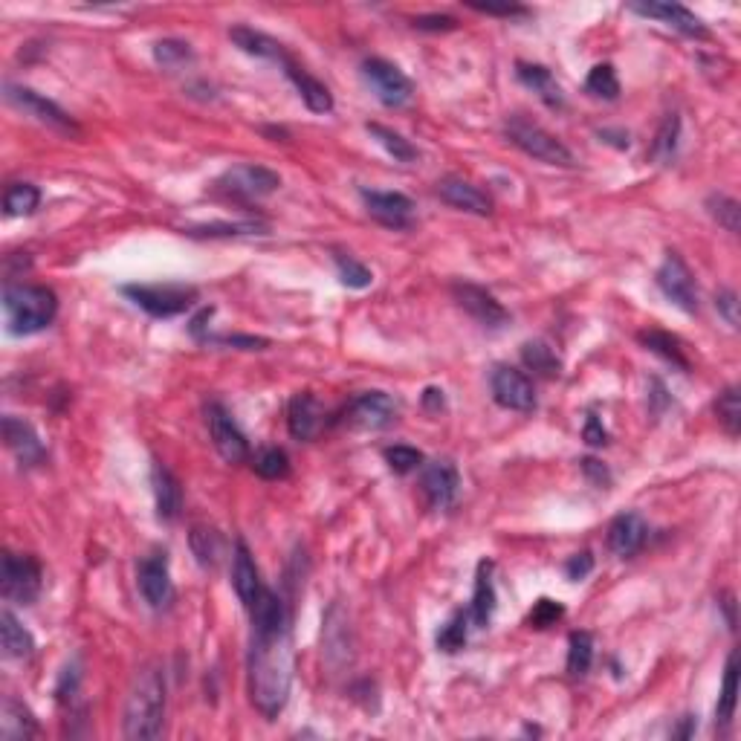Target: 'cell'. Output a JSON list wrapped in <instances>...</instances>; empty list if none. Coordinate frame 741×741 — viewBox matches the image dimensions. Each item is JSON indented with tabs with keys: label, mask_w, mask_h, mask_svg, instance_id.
<instances>
[{
	"label": "cell",
	"mask_w": 741,
	"mask_h": 741,
	"mask_svg": "<svg viewBox=\"0 0 741 741\" xmlns=\"http://www.w3.org/2000/svg\"><path fill=\"white\" fill-rule=\"evenodd\" d=\"M38 736V721L27 707L15 698L3 701V718H0V739L3 741H27Z\"/></svg>",
	"instance_id": "28"
},
{
	"label": "cell",
	"mask_w": 741,
	"mask_h": 741,
	"mask_svg": "<svg viewBox=\"0 0 741 741\" xmlns=\"http://www.w3.org/2000/svg\"><path fill=\"white\" fill-rule=\"evenodd\" d=\"M287 429L296 440L319 438V432L325 429V406L307 391L296 394L287 406Z\"/></svg>",
	"instance_id": "20"
},
{
	"label": "cell",
	"mask_w": 741,
	"mask_h": 741,
	"mask_svg": "<svg viewBox=\"0 0 741 741\" xmlns=\"http://www.w3.org/2000/svg\"><path fill=\"white\" fill-rule=\"evenodd\" d=\"M154 58H157V64H163V67H180V64L192 61V50H189L186 41L165 38V41H157V44H154Z\"/></svg>",
	"instance_id": "48"
},
{
	"label": "cell",
	"mask_w": 741,
	"mask_h": 741,
	"mask_svg": "<svg viewBox=\"0 0 741 741\" xmlns=\"http://www.w3.org/2000/svg\"><path fill=\"white\" fill-rule=\"evenodd\" d=\"M420 487L426 501L435 507V510H446L455 504L458 498V487H461V478H458V469L452 461H432L423 467V478H420Z\"/></svg>",
	"instance_id": "18"
},
{
	"label": "cell",
	"mask_w": 741,
	"mask_h": 741,
	"mask_svg": "<svg viewBox=\"0 0 741 741\" xmlns=\"http://www.w3.org/2000/svg\"><path fill=\"white\" fill-rule=\"evenodd\" d=\"M229 38H232V44H235L238 50H244L247 55H255V58H273V61H287V58H284V50H281V44H278L275 38H270V35L258 32V29L232 27L229 29Z\"/></svg>",
	"instance_id": "31"
},
{
	"label": "cell",
	"mask_w": 741,
	"mask_h": 741,
	"mask_svg": "<svg viewBox=\"0 0 741 741\" xmlns=\"http://www.w3.org/2000/svg\"><path fill=\"white\" fill-rule=\"evenodd\" d=\"M452 296L455 302L467 310L475 322H481L484 328H504L510 322V313L504 310V304L495 299L490 290L478 287V284H469V281H458L452 284Z\"/></svg>",
	"instance_id": "14"
},
{
	"label": "cell",
	"mask_w": 741,
	"mask_h": 741,
	"mask_svg": "<svg viewBox=\"0 0 741 741\" xmlns=\"http://www.w3.org/2000/svg\"><path fill=\"white\" fill-rule=\"evenodd\" d=\"M139 594L151 608H165L174 600V582H171V571H168V556L165 550H154L151 556H145L139 562L137 571Z\"/></svg>",
	"instance_id": "13"
},
{
	"label": "cell",
	"mask_w": 741,
	"mask_h": 741,
	"mask_svg": "<svg viewBox=\"0 0 741 741\" xmlns=\"http://www.w3.org/2000/svg\"><path fill=\"white\" fill-rule=\"evenodd\" d=\"M495 614V585H493V562H481L478 565V577H475V591H472V608H469V620L475 629H487Z\"/></svg>",
	"instance_id": "26"
},
{
	"label": "cell",
	"mask_w": 741,
	"mask_h": 741,
	"mask_svg": "<svg viewBox=\"0 0 741 741\" xmlns=\"http://www.w3.org/2000/svg\"><path fill=\"white\" fill-rule=\"evenodd\" d=\"M252 611L249 646V698L264 718H275L290 701L293 687V632L290 614L270 588L261 591Z\"/></svg>",
	"instance_id": "1"
},
{
	"label": "cell",
	"mask_w": 741,
	"mask_h": 741,
	"mask_svg": "<svg viewBox=\"0 0 741 741\" xmlns=\"http://www.w3.org/2000/svg\"><path fill=\"white\" fill-rule=\"evenodd\" d=\"M359 197H362L368 215L377 223H383L388 229H409L412 226V197L400 192H374V189H362Z\"/></svg>",
	"instance_id": "16"
},
{
	"label": "cell",
	"mask_w": 741,
	"mask_h": 741,
	"mask_svg": "<svg viewBox=\"0 0 741 741\" xmlns=\"http://www.w3.org/2000/svg\"><path fill=\"white\" fill-rule=\"evenodd\" d=\"M281 186V177L264 165H235L218 180V189L238 200H261Z\"/></svg>",
	"instance_id": "10"
},
{
	"label": "cell",
	"mask_w": 741,
	"mask_h": 741,
	"mask_svg": "<svg viewBox=\"0 0 741 741\" xmlns=\"http://www.w3.org/2000/svg\"><path fill=\"white\" fill-rule=\"evenodd\" d=\"M189 542H192V553L197 556V562H200L203 568H215V562H218L220 556L218 533H215L212 527L197 524V527H192Z\"/></svg>",
	"instance_id": "42"
},
{
	"label": "cell",
	"mask_w": 741,
	"mask_h": 741,
	"mask_svg": "<svg viewBox=\"0 0 741 741\" xmlns=\"http://www.w3.org/2000/svg\"><path fill=\"white\" fill-rule=\"evenodd\" d=\"M423 406H426L429 412H440V409H443V391H440V388H426V391H423Z\"/></svg>",
	"instance_id": "57"
},
{
	"label": "cell",
	"mask_w": 741,
	"mask_h": 741,
	"mask_svg": "<svg viewBox=\"0 0 741 741\" xmlns=\"http://www.w3.org/2000/svg\"><path fill=\"white\" fill-rule=\"evenodd\" d=\"M284 64H287V76H290V82L296 84L304 105L313 113H330L333 110V96H330L328 87L319 82L316 76H310L307 70L296 67L293 61H284Z\"/></svg>",
	"instance_id": "27"
},
{
	"label": "cell",
	"mask_w": 741,
	"mask_h": 741,
	"mask_svg": "<svg viewBox=\"0 0 741 741\" xmlns=\"http://www.w3.org/2000/svg\"><path fill=\"white\" fill-rule=\"evenodd\" d=\"M637 342L646 348V351H652V354H658L666 362H672L675 368H681V371H689V359L684 357V348H681V342L672 336V333H663V330H643V333H637Z\"/></svg>",
	"instance_id": "32"
},
{
	"label": "cell",
	"mask_w": 741,
	"mask_h": 741,
	"mask_svg": "<svg viewBox=\"0 0 741 741\" xmlns=\"http://www.w3.org/2000/svg\"><path fill=\"white\" fill-rule=\"evenodd\" d=\"M458 27V21L452 15H420L414 18V29H423V32H452Z\"/></svg>",
	"instance_id": "51"
},
{
	"label": "cell",
	"mask_w": 741,
	"mask_h": 741,
	"mask_svg": "<svg viewBox=\"0 0 741 741\" xmlns=\"http://www.w3.org/2000/svg\"><path fill=\"white\" fill-rule=\"evenodd\" d=\"M707 209H710V215H713L727 232H739V218H741V206L739 200H733V197H727V194H713L710 200H707Z\"/></svg>",
	"instance_id": "46"
},
{
	"label": "cell",
	"mask_w": 741,
	"mask_h": 741,
	"mask_svg": "<svg viewBox=\"0 0 741 741\" xmlns=\"http://www.w3.org/2000/svg\"><path fill=\"white\" fill-rule=\"evenodd\" d=\"M3 313L9 333L32 336L38 330L50 328L58 313V299L50 287L38 284H6L3 290Z\"/></svg>",
	"instance_id": "3"
},
{
	"label": "cell",
	"mask_w": 741,
	"mask_h": 741,
	"mask_svg": "<svg viewBox=\"0 0 741 741\" xmlns=\"http://www.w3.org/2000/svg\"><path fill=\"white\" fill-rule=\"evenodd\" d=\"M516 73H519V82H522L524 87H530L545 105H550V108H562V105H565L562 87L556 84V79H553V73H550L548 67L519 61V70H516Z\"/></svg>",
	"instance_id": "29"
},
{
	"label": "cell",
	"mask_w": 741,
	"mask_h": 741,
	"mask_svg": "<svg viewBox=\"0 0 741 741\" xmlns=\"http://www.w3.org/2000/svg\"><path fill=\"white\" fill-rule=\"evenodd\" d=\"M255 472L261 475V478H267V481H281V478H287L290 475V458H287V452L284 449H261L258 455H255Z\"/></svg>",
	"instance_id": "44"
},
{
	"label": "cell",
	"mask_w": 741,
	"mask_h": 741,
	"mask_svg": "<svg viewBox=\"0 0 741 741\" xmlns=\"http://www.w3.org/2000/svg\"><path fill=\"white\" fill-rule=\"evenodd\" d=\"M522 359L533 374H539V377H545V380L559 377V371H562V359L556 357V351L550 348L548 342H542V339L524 342Z\"/></svg>",
	"instance_id": "33"
},
{
	"label": "cell",
	"mask_w": 741,
	"mask_h": 741,
	"mask_svg": "<svg viewBox=\"0 0 741 741\" xmlns=\"http://www.w3.org/2000/svg\"><path fill=\"white\" fill-rule=\"evenodd\" d=\"M585 90L597 99L605 102H614L620 96V79H617V70L611 64H597L591 67L588 79H585Z\"/></svg>",
	"instance_id": "39"
},
{
	"label": "cell",
	"mask_w": 741,
	"mask_h": 741,
	"mask_svg": "<svg viewBox=\"0 0 741 741\" xmlns=\"http://www.w3.org/2000/svg\"><path fill=\"white\" fill-rule=\"evenodd\" d=\"M3 90H6V93H3L6 102H9L15 110H21V113L29 116V119H35V122L53 128L58 134H70V137L79 134V125L73 122V116L61 108V105H55L53 99L35 93L32 87H24V84H6Z\"/></svg>",
	"instance_id": "6"
},
{
	"label": "cell",
	"mask_w": 741,
	"mask_h": 741,
	"mask_svg": "<svg viewBox=\"0 0 741 741\" xmlns=\"http://www.w3.org/2000/svg\"><path fill=\"white\" fill-rule=\"evenodd\" d=\"M646 539H649V524L643 522L640 513H620L614 522L608 524V548L620 559L634 556L646 545Z\"/></svg>",
	"instance_id": "23"
},
{
	"label": "cell",
	"mask_w": 741,
	"mask_h": 741,
	"mask_svg": "<svg viewBox=\"0 0 741 741\" xmlns=\"http://www.w3.org/2000/svg\"><path fill=\"white\" fill-rule=\"evenodd\" d=\"M3 440H6V446H9V452L21 461V464H41L44 461V455H47V449H44V443L38 438V432L32 429V423L27 420H21V417H15V414H6L3 417Z\"/></svg>",
	"instance_id": "21"
},
{
	"label": "cell",
	"mask_w": 741,
	"mask_h": 741,
	"mask_svg": "<svg viewBox=\"0 0 741 741\" xmlns=\"http://www.w3.org/2000/svg\"><path fill=\"white\" fill-rule=\"evenodd\" d=\"M362 79L374 90V96L385 108H403L414 96L412 79L391 61L385 58H365L362 61Z\"/></svg>",
	"instance_id": "8"
},
{
	"label": "cell",
	"mask_w": 741,
	"mask_h": 741,
	"mask_svg": "<svg viewBox=\"0 0 741 741\" xmlns=\"http://www.w3.org/2000/svg\"><path fill=\"white\" fill-rule=\"evenodd\" d=\"M629 9L637 12V15H643V18H658L666 27L678 29L689 38H710V29L704 27V21L695 12H689L687 6H681V3H632Z\"/></svg>",
	"instance_id": "19"
},
{
	"label": "cell",
	"mask_w": 741,
	"mask_h": 741,
	"mask_svg": "<svg viewBox=\"0 0 741 741\" xmlns=\"http://www.w3.org/2000/svg\"><path fill=\"white\" fill-rule=\"evenodd\" d=\"M678 139H681V116L678 113H669L663 122H660L655 142H652V160L658 163H669L675 154H678Z\"/></svg>",
	"instance_id": "36"
},
{
	"label": "cell",
	"mask_w": 741,
	"mask_h": 741,
	"mask_svg": "<svg viewBox=\"0 0 741 741\" xmlns=\"http://www.w3.org/2000/svg\"><path fill=\"white\" fill-rule=\"evenodd\" d=\"M394 417H397V403L385 391H365L357 400H351L345 409V423L351 429L377 432V429H385Z\"/></svg>",
	"instance_id": "15"
},
{
	"label": "cell",
	"mask_w": 741,
	"mask_h": 741,
	"mask_svg": "<svg viewBox=\"0 0 741 741\" xmlns=\"http://www.w3.org/2000/svg\"><path fill=\"white\" fill-rule=\"evenodd\" d=\"M562 614H565V608H562V605L553 603V600H548V597H542L539 603L533 605V611H530L527 623H530L533 629H548V626H553Z\"/></svg>",
	"instance_id": "49"
},
{
	"label": "cell",
	"mask_w": 741,
	"mask_h": 741,
	"mask_svg": "<svg viewBox=\"0 0 741 741\" xmlns=\"http://www.w3.org/2000/svg\"><path fill=\"white\" fill-rule=\"evenodd\" d=\"M368 134L377 139L380 145H383L385 151L397 160V163H417V148H414L412 142L406 137H400L397 131H391V128H385L380 122H368Z\"/></svg>",
	"instance_id": "34"
},
{
	"label": "cell",
	"mask_w": 741,
	"mask_h": 741,
	"mask_svg": "<svg viewBox=\"0 0 741 741\" xmlns=\"http://www.w3.org/2000/svg\"><path fill=\"white\" fill-rule=\"evenodd\" d=\"M655 278H658L660 293L675 304V307H681L684 313H695V310H698V287H695V278L689 273L687 261H684L678 252H666V258H663V264H660V270Z\"/></svg>",
	"instance_id": "11"
},
{
	"label": "cell",
	"mask_w": 741,
	"mask_h": 741,
	"mask_svg": "<svg viewBox=\"0 0 741 741\" xmlns=\"http://www.w3.org/2000/svg\"><path fill=\"white\" fill-rule=\"evenodd\" d=\"M0 643H3V655L6 658L24 660L35 652L32 634L21 626V620L12 611H3L0 614Z\"/></svg>",
	"instance_id": "30"
},
{
	"label": "cell",
	"mask_w": 741,
	"mask_h": 741,
	"mask_svg": "<svg viewBox=\"0 0 741 741\" xmlns=\"http://www.w3.org/2000/svg\"><path fill=\"white\" fill-rule=\"evenodd\" d=\"M192 238H238V235H267L264 223H209V226H194L189 229Z\"/></svg>",
	"instance_id": "41"
},
{
	"label": "cell",
	"mask_w": 741,
	"mask_h": 741,
	"mask_svg": "<svg viewBox=\"0 0 741 741\" xmlns=\"http://www.w3.org/2000/svg\"><path fill=\"white\" fill-rule=\"evenodd\" d=\"M594 663V634L591 632H574L568 640V672L574 678L588 675Z\"/></svg>",
	"instance_id": "38"
},
{
	"label": "cell",
	"mask_w": 741,
	"mask_h": 741,
	"mask_svg": "<svg viewBox=\"0 0 741 741\" xmlns=\"http://www.w3.org/2000/svg\"><path fill=\"white\" fill-rule=\"evenodd\" d=\"M715 414H718V423L736 438L741 432V397L736 385H730V388H724V391L718 394V400H715Z\"/></svg>",
	"instance_id": "40"
},
{
	"label": "cell",
	"mask_w": 741,
	"mask_h": 741,
	"mask_svg": "<svg viewBox=\"0 0 741 741\" xmlns=\"http://www.w3.org/2000/svg\"><path fill=\"white\" fill-rule=\"evenodd\" d=\"M41 203V192L38 186L32 183H12L6 194H3V209L9 218H24V215H32Z\"/></svg>",
	"instance_id": "35"
},
{
	"label": "cell",
	"mask_w": 741,
	"mask_h": 741,
	"mask_svg": "<svg viewBox=\"0 0 741 741\" xmlns=\"http://www.w3.org/2000/svg\"><path fill=\"white\" fill-rule=\"evenodd\" d=\"M467 623H469V617L464 614V611L452 614V617L443 623V629L438 632L440 652L452 655V652H461V649L467 646Z\"/></svg>",
	"instance_id": "43"
},
{
	"label": "cell",
	"mask_w": 741,
	"mask_h": 741,
	"mask_svg": "<svg viewBox=\"0 0 741 741\" xmlns=\"http://www.w3.org/2000/svg\"><path fill=\"white\" fill-rule=\"evenodd\" d=\"M736 701H739V655H730V660H727V675H724V689H721L718 710H715L721 724H730L733 721Z\"/></svg>",
	"instance_id": "37"
},
{
	"label": "cell",
	"mask_w": 741,
	"mask_h": 741,
	"mask_svg": "<svg viewBox=\"0 0 741 741\" xmlns=\"http://www.w3.org/2000/svg\"><path fill=\"white\" fill-rule=\"evenodd\" d=\"M469 9L475 12H484V15H498V18H516V15H527L524 6H516V3H469Z\"/></svg>",
	"instance_id": "52"
},
{
	"label": "cell",
	"mask_w": 741,
	"mask_h": 741,
	"mask_svg": "<svg viewBox=\"0 0 741 741\" xmlns=\"http://www.w3.org/2000/svg\"><path fill=\"white\" fill-rule=\"evenodd\" d=\"M715 307H718V313L727 319L730 328H739V296H736L733 290L718 293V296H715Z\"/></svg>",
	"instance_id": "50"
},
{
	"label": "cell",
	"mask_w": 741,
	"mask_h": 741,
	"mask_svg": "<svg viewBox=\"0 0 741 741\" xmlns=\"http://www.w3.org/2000/svg\"><path fill=\"white\" fill-rule=\"evenodd\" d=\"M212 342H218V345H235V348H244V351H261V348H267V339H255V336H218Z\"/></svg>",
	"instance_id": "54"
},
{
	"label": "cell",
	"mask_w": 741,
	"mask_h": 741,
	"mask_svg": "<svg viewBox=\"0 0 741 741\" xmlns=\"http://www.w3.org/2000/svg\"><path fill=\"white\" fill-rule=\"evenodd\" d=\"M165 675L157 663L142 666L125 701V739L151 741L163 733Z\"/></svg>",
	"instance_id": "2"
},
{
	"label": "cell",
	"mask_w": 741,
	"mask_h": 741,
	"mask_svg": "<svg viewBox=\"0 0 741 741\" xmlns=\"http://www.w3.org/2000/svg\"><path fill=\"white\" fill-rule=\"evenodd\" d=\"M333 261H336V270H339V281H342L345 287H351V290H365V287H371L374 275H371V270H368L365 264H359L357 258L336 252Z\"/></svg>",
	"instance_id": "45"
},
{
	"label": "cell",
	"mask_w": 741,
	"mask_h": 741,
	"mask_svg": "<svg viewBox=\"0 0 741 741\" xmlns=\"http://www.w3.org/2000/svg\"><path fill=\"white\" fill-rule=\"evenodd\" d=\"M151 484H154V501H157V516L163 522H177L183 510V487L174 478V472L163 464H154L151 469Z\"/></svg>",
	"instance_id": "25"
},
{
	"label": "cell",
	"mask_w": 741,
	"mask_h": 741,
	"mask_svg": "<svg viewBox=\"0 0 741 741\" xmlns=\"http://www.w3.org/2000/svg\"><path fill=\"white\" fill-rule=\"evenodd\" d=\"M438 194L443 203H449L452 209H461L469 215H478V218H487L493 212V200L490 194L481 192L478 186H472L461 177H446L438 183Z\"/></svg>",
	"instance_id": "22"
},
{
	"label": "cell",
	"mask_w": 741,
	"mask_h": 741,
	"mask_svg": "<svg viewBox=\"0 0 741 741\" xmlns=\"http://www.w3.org/2000/svg\"><path fill=\"white\" fill-rule=\"evenodd\" d=\"M232 585H235L238 600L247 605V608H252V605L258 603V597H261V591H264L261 577H258V565H255V559H252V553H249L247 542H244V539H238V542H235Z\"/></svg>",
	"instance_id": "24"
},
{
	"label": "cell",
	"mask_w": 741,
	"mask_h": 741,
	"mask_svg": "<svg viewBox=\"0 0 741 741\" xmlns=\"http://www.w3.org/2000/svg\"><path fill=\"white\" fill-rule=\"evenodd\" d=\"M122 293L157 319L180 316L197 299V290L186 287V284H128V287H122Z\"/></svg>",
	"instance_id": "5"
},
{
	"label": "cell",
	"mask_w": 741,
	"mask_h": 741,
	"mask_svg": "<svg viewBox=\"0 0 741 741\" xmlns=\"http://www.w3.org/2000/svg\"><path fill=\"white\" fill-rule=\"evenodd\" d=\"M504 134L516 148H522L527 157H533L539 163L562 165V168L574 165V154L568 151V145L562 139H556L542 125H536L524 116H510L504 125Z\"/></svg>",
	"instance_id": "4"
},
{
	"label": "cell",
	"mask_w": 741,
	"mask_h": 741,
	"mask_svg": "<svg viewBox=\"0 0 741 741\" xmlns=\"http://www.w3.org/2000/svg\"><path fill=\"white\" fill-rule=\"evenodd\" d=\"M322 640H325V658H328L330 669H345L354 663V634H351V623L339 605H330Z\"/></svg>",
	"instance_id": "17"
},
{
	"label": "cell",
	"mask_w": 741,
	"mask_h": 741,
	"mask_svg": "<svg viewBox=\"0 0 741 741\" xmlns=\"http://www.w3.org/2000/svg\"><path fill=\"white\" fill-rule=\"evenodd\" d=\"M385 464L394 469L397 475H409L414 469L423 464V455L414 449V446H388L385 449Z\"/></svg>",
	"instance_id": "47"
},
{
	"label": "cell",
	"mask_w": 741,
	"mask_h": 741,
	"mask_svg": "<svg viewBox=\"0 0 741 741\" xmlns=\"http://www.w3.org/2000/svg\"><path fill=\"white\" fill-rule=\"evenodd\" d=\"M206 426H209V435H212V443H215L218 455L226 464H244L247 461V438L238 429V423L232 420V414L226 412L220 403H209L206 406Z\"/></svg>",
	"instance_id": "12"
},
{
	"label": "cell",
	"mask_w": 741,
	"mask_h": 741,
	"mask_svg": "<svg viewBox=\"0 0 741 741\" xmlns=\"http://www.w3.org/2000/svg\"><path fill=\"white\" fill-rule=\"evenodd\" d=\"M591 568H594V556L588 553V550H582L577 556H571L568 559V565H565V574L568 579H585L591 574Z\"/></svg>",
	"instance_id": "53"
},
{
	"label": "cell",
	"mask_w": 741,
	"mask_h": 741,
	"mask_svg": "<svg viewBox=\"0 0 741 741\" xmlns=\"http://www.w3.org/2000/svg\"><path fill=\"white\" fill-rule=\"evenodd\" d=\"M0 591L9 603L32 605L41 594V565L29 553H3Z\"/></svg>",
	"instance_id": "7"
},
{
	"label": "cell",
	"mask_w": 741,
	"mask_h": 741,
	"mask_svg": "<svg viewBox=\"0 0 741 741\" xmlns=\"http://www.w3.org/2000/svg\"><path fill=\"white\" fill-rule=\"evenodd\" d=\"M582 435H585V440H588L591 446H605V443H608V432H605L603 423H600L594 414L588 417V423H585V432H582Z\"/></svg>",
	"instance_id": "55"
},
{
	"label": "cell",
	"mask_w": 741,
	"mask_h": 741,
	"mask_svg": "<svg viewBox=\"0 0 741 741\" xmlns=\"http://www.w3.org/2000/svg\"><path fill=\"white\" fill-rule=\"evenodd\" d=\"M490 388H493V400L501 409H510V412H533L536 409L533 380L513 365H495Z\"/></svg>",
	"instance_id": "9"
},
{
	"label": "cell",
	"mask_w": 741,
	"mask_h": 741,
	"mask_svg": "<svg viewBox=\"0 0 741 741\" xmlns=\"http://www.w3.org/2000/svg\"><path fill=\"white\" fill-rule=\"evenodd\" d=\"M582 469H585V472H588V478H591L594 484H600V487L611 481L608 469H605L600 461H594V458H585V461H582Z\"/></svg>",
	"instance_id": "56"
}]
</instances>
